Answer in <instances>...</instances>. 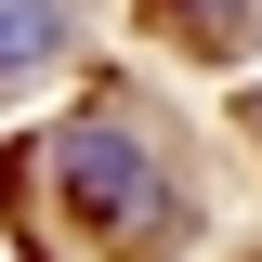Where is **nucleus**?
Listing matches in <instances>:
<instances>
[{"mask_svg": "<svg viewBox=\"0 0 262 262\" xmlns=\"http://www.w3.org/2000/svg\"><path fill=\"white\" fill-rule=\"evenodd\" d=\"M39 184H66V210H92V223H144V144L131 131H105V118H79V131H53L39 144Z\"/></svg>", "mask_w": 262, "mask_h": 262, "instance_id": "nucleus-1", "label": "nucleus"}, {"mask_svg": "<svg viewBox=\"0 0 262 262\" xmlns=\"http://www.w3.org/2000/svg\"><path fill=\"white\" fill-rule=\"evenodd\" d=\"M249 118H262V105H249Z\"/></svg>", "mask_w": 262, "mask_h": 262, "instance_id": "nucleus-4", "label": "nucleus"}, {"mask_svg": "<svg viewBox=\"0 0 262 262\" xmlns=\"http://www.w3.org/2000/svg\"><path fill=\"white\" fill-rule=\"evenodd\" d=\"M158 13H170V27H184V39H236V27H249V13H262V0H158Z\"/></svg>", "mask_w": 262, "mask_h": 262, "instance_id": "nucleus-3", "label": "nucleus"}, {"mask_svg": "<svg viewBox=\"0 0 262 262\" xmlns=\"http://www.w3.org/2000/svg\"><path fill=\"white\" fill-rule=\"evenodd\" d=\"M53 53H66V0H0V79H27Z\"/></svg>", "mask_w": 262, "mask_h": 262, "instance_id": "nucleus-2", "label": "nucleus"}]
</instances>
